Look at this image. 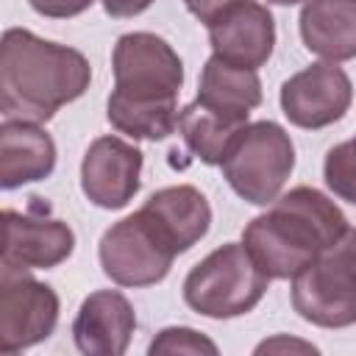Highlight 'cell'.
<instances>
[{"label":"cell","instance_id":"1","mask_svg":"<svg viewBox=\"0 0 356 356\" xmlns=\"http://www.w3.org/2000/svg\"><path fill=\"white\" fill-rule=\"evenodd\" d=\"M92 81L83 53L8 28L0 44V108L6 120L47 122L61 106L78 100Z\"/></svg>","mask_w":356,"mask_h":356},{"label":"cell","instance_id":"2","mask_svg":"<svg viewBox=\"0 0 356 356\" xmlns=\"http://www.w3.org/2000/svg\"><path fill=\"white\" fill-rule=\"evenodd\" d=\"M348 228L345 214L323 192L295 186L248 222L242 245L267 278H295Z\"/></svg>","mask_w":356,"mask_h":356},{"label":"cell","instance_id":"3","mask_svg":"<svg viewBox=\"0 0 356 356\" xmlns=\"http://www.w3.org/2000/svg\"><path fill=\"white\" fill-rule=\"evenodd\" d=\"M267 275L245 245H222L197 261L184 281V300L203 317L225 320L250 312L267 292Z\"/></svg>","mask_w":356,"mask_h":356},{"label":"cell","instance_id":"4","mask_svg":"<svg viewBox=\"0 0 356 356\" xmlns=\"http://www.w3.org/2000/svg\"><path fill=\"white\" fill-rule=\"evenodd\" d=\"M295 167V147L289 134L270 122L245 125L222 159V175L231 189L253 206L278 200L289 172Z\"/></svg>","mask_w":356,"mask_h":356},{"label":"cell","instance_id":"5","mask_svg":"<svg viewBox=\"0 0 356 356\" xmlns=\"http://www.w3.org/2000/svg\"><path fill=\"white\" fill-rule=\"evenodd\" d=\"M114 97L128 103H178L184 64L156 33H125L114 44Z\"/></svg>","mask_w":356,"mask_h":356},{"label":"cell","instance_id":"6","mask_svg":"<svg viewBox=\"0 0 356 356\" xmlns=\"http://www.w3.org/2000/svg\"><path fill=\"white\" fill-rule=\"evenodd\" d=\"M178 253L139 209L125 220L114 222L100 239L103 273L120 286H150L159 284Z\"/></svg>","mask_w":356,"mask_h":356},{"label":"cell","instance_id":"7","mask_svg":"<svg viewBox=\"0 0 356 356\" xmlns=\"http://www.w3.org/2000/svg\"><path fill=\"white\" fill-rule=\"evenodd\" d=\"M58 320V295L19 267L0 273V353H17L47 339Z\"/></svg>","mask_w":356,"mask_h":356},{"label":"cell","instance_id":"8","mask_svg":"<svg viewBox=\"0 0 356 356\" xmlns=\"http://www.w3.org/2000/svg\"><path fill=\"white\" fill-rule=\"evenodd\" d=\"M295 312L323 328H345L356 323V275L320 253L300 275L292 278Z\"/></svg>","mask_w":356,"mask_h":356},{"label":"cell","instance_id":"9","mask_svg":"<svg viewBox=\"0 0 356 356\" xmlns=\"http://www.w3.org/2000/svg\"><path fill=\"white\" fill-rule=\"evenodd\" d=\"M350 100V78L337 64H312L281 86V108L298 128H325L342 120Z\"/></svg>","mask_w":356,"mask_h":356},{"label":"cell","instance_id":"10","mask_svg":"<svg viewBox=\"0 0 356 356\" xmlns=\"http://www.w3.org/2000/svg\"><path fill=\"white\" fill-rule=\"evenodd\" d=\"M72 228L56 217H47L33 206L31 211H3V264L19 270H47L61 264L72 253Z\"/></svg>","mask_w":356,"mask_h":356},{"label":"cell","instance_id":"11","mask_svg":"<svg viewBox=\"0 0 356 356\" xmlns=\"http://www.w3.org/2000/svg\"><path fill=\"white\" fill-rule=\"evenodd\" d=\"M142 153L120 136H100L81 161V189L100 209H122L139 192Z\"/></svg>","mask_w":356,"mask_h":356},{"label":"cell","instance_id":"12","mask_svg":"<svg viewBox=\"0 0 356 356\" xmlns=\"http://www.w3.org/2000/svg\"><path fill=\"white\" fill-rule=\"evenodd\" d=\"M209 42L214 56L234 67L259 70L275 44V25L270 11L256 0H236L209 22Z\"/></svg>","mask_w":356,"mask_h":356},{"label":"cell","instance_id":"13","mask_svg":"<svg viewBox=\"0 0 356 356\" xmlns=\"http://www.w3.org/2000/svg\"><path fill=\"white\" fill-rule=\"evenodd\" d=\"M136 314L131 300L117 289L92 292L72 323V337L81 353L89 356H120L128 350Z\"/></svg>","mask_w":356,"mask_h":356},{"label":"cell","instance_id":"14","mask_svg":"<svg viewBox=\"0 0 356 356\" xmlns=\"http://www.w3.org/2000/svg\"><path fill=\"white\" fill-rule=\"evenodd\" d=\"M56 167V145L39 122L6 120L0 125V186L14 189L42 181Z\"/></svg>","mask_w":356,"mask_h":356},{"label":"cell","instance_id":"15","mask_svg":"<svg viewBox=\"0 0 356 356\" xmlns=\"http://www.w3.org/2000/svg\"><path fill=\"white\" fill-rule=\"evenodd\" d=\"M142 211L153 220V225L164 234V239L172 245L175 253H184L197 239H203L209 231V222H211L209 200L203 197L200 189H195L189 184L153 192L145 200Z\"/></svg>","mask_w":356,"mask_h":356},{"label":"cell","instance_id":"16","mask_svg":"<svg viewBox=\"0 0 356 356\" xmlns=\"http://www.w3.org/2000/svg\"><path fill=\"white\" fill-rule=\"evenodd\" d=\"M197 103L231 122L245 125L248 114L261 103V81L256 70L234 67L220 56H211L200 72Z\"/></svg>","mask_w":356,"mask_h":356},{"label":"cell","instance_id":"17","mask_svg":"<svg viewBox=\"0 0 356 356\" xmlns=\"http://www.w3.org/2000/svg\"><path fill=\"white\" fill-rule=\"evenodd\" d=\"M303 44L328 61L356 56V0H306L300 11Z\"/></svg>","mask_w":356,"mask_h":356},{"label":"cell","instance_id":"18","mask_svg":"<svg viewBox=\"0 0 356 356\" xmlns=\"http://www.w3.org/2000/svg\"><path fill=\"white\" fill-rule=\"evenodd\" d=\"M245 125L231 122L220 114H214L211 108L200 106L197 100L181 108L178 117V131L186 142V147L206 164H222V159L228 156L234 139L242 134Z\"/></svg>","mask_w":356,"mask_h":356},{"label":"cell","instance_id":"19","mask_svg":"<svg viewBox=\"0 0 356 356\" xmlns=\"http://www.w3.org/2000/svg\"><path fill=\"white\" fill-rule=\"evenodd\" d=\"M178 103H128L108 97V122L134 139H164L178 128Z\"/></svg>","mask_w":356,"mask_h":356},{"label":"cell","instance_id":"20","mask_svg":"<svg viewBox=\"0 0 356 356\" xmlns=\"http://www.w3.org/2000/svg\"><path fill=\"white\" fill-rule=\"evenodd\" d=\"M323 172H325L328 189L337 197H342L348 203H356V139L334 145L325 156Z\"/></svg>","mask_w":356,"mask_h":356},{"label":"cell","instance_id":"21","mask_svg":"<svg viewBox=\"0 0 356 356\" xmlns=\"http://www.w3.org/2000/svg\"><path fill=\"white\" fill-rule=\"evenodd\" d=\"M150 353H217V345L192 328H164L150 342Z\"/></svg>","mask_w":356,"mask_h":356},{"label":"cell","instance_id":"22","mask_svg":"<svg viewBox=\"0 0 356 356\" xmlns=\"http://www.w3.org/2000/svg\"><path fill=\"white\" fill-rule=\"evenodd\" d=\"M33 6V11H39L42 17H56V19H64V17H75L81 11H86L95 0H28Z\"/></svg>","mask_w":356,"mask_h":356},{"label":"cell","instance_id":"23","mask_svg":"<svg viewBox=\"0 0 356 356\" xmlns=\"http://www.w3.org/2000/svg\"><path fill=\"white\" fill-rule=\"evenodd\" d=\"M323 253L356 275V228H345V234L331 248H325Z\"/></svg>","mask_w":356,"mask_h":356},{"label":"cell","instance_id":"24","mask_svg":"<svg viewBox=\"0 0 356 356\" xmlns=\"http://www.w3.org/2000/svg\"><path fill=\"white\" fill-rule=\"evenodd\" d=\"M186 3V8L200 19V22H211L220 11H225L231 3H236V0H184Z\"/></svg>","mask_w":356,"mask_h":356},{"label":"cell","instance_id":"25","mask_svg":"<svg viewBox=\"0 0 356 356\" xmlns=\"http://www.w3.org/2000/svg\"><path fill=\"white\" fill-rule=\"evenodd\" d=\"M100 3H103L106 14H111V17H136V14H142L153 0H100Z\"/></svg>","mask_w":356,"mask_h":356},{"label":"cell","instance_id":"26","mask_svg":"<svg viewBox=\"0 0 356 356\" xmlns=\"http://www.w3.org/2000/svg\"><path fill=\"white\" fill-rule=\"evenodd\" d=\"M273 348H286V342H284V339H278V342H264V345H259V350H273ZM289 348H303V350H314L312 345H300V342H289Z\"/></svg>","mask_w":356,"mask_h":356},{"label":"cell","instance_id":"27","mask_svg":"<svg viewBox=\"0 0 356 356\" xmlns=\"http://www.w3.org/2000/svg\"><path fill=\"white\" fill-rule=\"evenodd\" d=\"M270 3H275V6H295V3H300V0H270Z\"/></svg>","mask_w":356,"mask_h":356}]
</instances>
